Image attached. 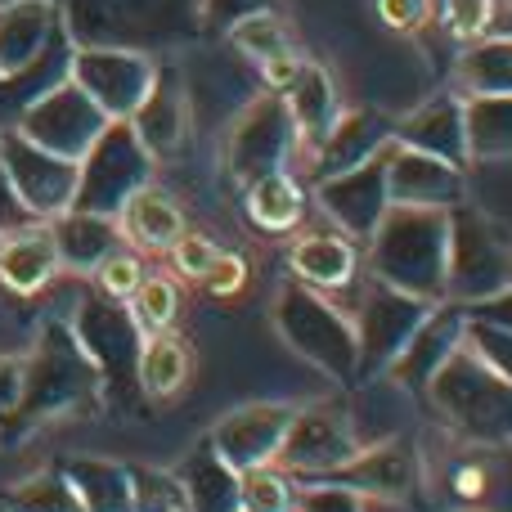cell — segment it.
Segmentation results:
<instances>
[{"label": "cell", "instance_id": "cell-6", "mask_svg": "<svg viewBox=\"0 0 512 512\" xmlns=\"http://www.w3.org/2000/svg\"><path fill=\"white\" fill-rule=\"evenodd\" d=\"M221 158H225V176L239 189L256 185L261 176H274V171H292V162L301 158V144L283 95L256 90L225 126Z\"/></svg>", "mask_w": 512, "mask_h": 512}, {"label": "cell", "instance_id": "cell-49", "mask_svg": "<svg viewBox=\"0 0 512 512\" xmlns=\"http://www.w3.org/2000/svg\"><path fill=\"white\" fill-rule=\"evenodd\" d=\"M364 512H427L414 499H364Z\"/></svg>", "mask_w": 512, "mask_h": 512}, {"label": "cell", "instance_id": "cell-43", "mask_svg": "<svg viewBox=\"0 0 512 512\" xmlns=\"http://www.w3.org/2000/svg\"><path fill=\"white\" fill-rule=\"evenodd\" d=\"M198 283H203V288L212 292V297H234V292L248 288V256H243V252H225V248H221V256L212 261V270H207Z\"/></svg>", "mask_w": 512, "mask_h": 512}, {"label": "cell", "instance_id": "cell-52", "mask_svg": "<svg viewBox=\"0 0 512 512\" xmlns=\"http://www.w3.org/2000/svg\"><path fill=\"white\" fill-rule=\"evenodd\" d=\"M239 512H243V508H239Z\"/></svg>", "mask_w": 512, "mask_h": 512}, {"label": "cell", "instance_id": "cell-5", "mask_svg": "<svg viewBox=\"0 0 512 512\" xmlns=\"http://www.w3.org/2000/svg\"><path fill=\"white\" fill-rule=\"evenodd\" d=\"M512 288V239L508 230L463 198L450 207V279L445 301L450 306H477L495 292Z\"/></svg>", "mask_w": 512, "mask_h": 512}, {"label": "cell", "instance_id": "cell-35", "mask_svg": "<svg viewBox=\"0 0 512 512\" xmlns=\"http://www.w3.org/2000/svg\"><path fill=\"white\" fill-rule=\"evenodd\" d=\"M297 504V477L283 472L279 463L239 472V508L243 512H292Z\"/></svg>", "mask_w": 512, "mask_h": 512}, {"label": "cell", "instance_id": "cell-36", "mask_svg": "<svg viewBox=\"0 0 512 512\" xmlns=\"http://www.w3.org/2000/svg\"><path fill=\"white\" fill-rule=\"evenodd\" d=\"M5 512H81L68 477H32L5 495Z\"/></svg>", "mask_w": 512, "mask_h": 512}, {"label": "cell", "instance_id": "cell-22", "mask_svg": "<svg viewBox=\"0 0 512 512\" xmlns=\"http://www.w3.org/2000/svg\"><path fill=\"white\" fill-rule=\"evenodd\" d=\"M283 104H288V117L297 126V144H301V158L333 131V122L342 117V95H337V81L333 72L324 68L319 59H301L297 77L288 81L283 90Z\"/></svg>", "mask_w": 512, "mask_h": 512}, {"label": "cell", "instance_id": "cell-23", "mask_svg": "<svg viewBox=\"0 0 512 512\" xmlns=\"http://www.w3.org/2000/svg\"><path fill=\"white\" fill-rule=\"evenodd\" d=\"M63 27L54 0H0V77L23 72Z\"/></svg>", "mask_w": 512, "mask_h": 512}, {"label": "cell", "instance_id": "cell-44", "mask_svg": "<svg viewBox=\"0 0 512 512\" xmlns=\"http://www.w3.org/2000/svg\"><path fill=\"white\" fill-rule=\"evenodd\" d=\"M297 512H364V499H355L351 490L337 486H301L297 481Z\"/></svg>", "mask_w": 512, "mask_h": 512}, {"label": "cell", "instance_id": "cell-30", "mask_svg": "<svg viewBox=\"0 0 512 512\" xmlns=\"http://www.w3.org/2000/svg\"><path fill=\"white\" fill-rule=\"evenodd\" d=\"M463 131H468V162H508L512 158V95L463 99Z\"/></svg>", "mask_w": 512, "mask_h": 512}, {"label": "cell", "instance_id": "cell-46", "mask_svg": "<svg viewBox=\"0 0 512 512\" xmlns=\"http://www.w3.org/2000/svg\"><path fill=\"white\" fill-rule=\"evenodd\" d=\"M23 382H27V364L14 355H0V414H14L23 405Z\"/></svg>", "mask_w": 512, "mask_h": 512}, {"label": "cell", "instance_id": "cell-28", "mask_svg": "<svg viewBox=\"0 0 512 512\" xmlns=\"http://www.w3.org/2000/svg\"><path fill=\"white\" fill-rule=\"evenodd\" d=\"M117 230H122L126 248H135V252H167L185 234V212H180V203L167 189L144 185L117 212Z\"/></svg>", "mask_w": 512, "mask_h": 512}, {"label": "cell", "instance_id": "cell-1", "mask_svg": "<svg viewBox=\"0 0 512 512\" xmlns=\"http://www.w3.org/2000/svg\"><path fill=\"white\" fill-rule=\"evenodd\" d=\"M387 288H400L418 301H445L450 279V212L441 207H387L378 230L369 234V265Z\"/></svg>", "mask_w": 512, "mask_h": 512}, {"label": "cell", "instance_id": "cell-32", "mask_svg": "<svg viewBox=\"0 0 512 512\" xmlns=\"http://www.w3.org/2000/svg\"><path fill=\"white\" fill-rule=\"evenodd\" d=\"M135 378H140L149 400H171L189 378V346L176 333H153L140 337L135 351Z\"/></svg>", "mask_w": 512, "mask_h": 512}, {"label": "cell", "instance_id": "cell-24", "mask_svg": "<svg viewBox=\"0 0 512 512\" xmlns=\"http://www.w3.org/2000/svg\"><path fill=\"white\" fill-rule=\"evenodd\" d=\"M45 225H50L54 252H59V270H72V274H95L117 248H126L113 216H95V212L68 207V212H59Z\"/></svg>", "mask_w": 512, "mask_h": 512}, {"label": "cell", "instance_id": "cell-50", "mask_svg": "<svg viewBox=\"0 0 512 512\" xmlns=\"http://www.w3.org/2000/svg\"><path fill=\"white\" fill-rule=\"evenodd\" d=\"M508 9H512V0H508Z\"/></svg>", "mask_w": 512, "mask_h": 512}, {"label": "cell", "instance_id": "cell-45", "mask_svg": "<svg viewBox=\"0 0 512 512\" xmlns=\"http://www.w3.org/2000/svg\"><path fill=\"white\" fill-rule=\"evenodd\" d=\"M301 59H306V50L297 45V50H283V54H274V59L256 63V86L270 90V95H283V90H288V81L297 77Z\"/></svg>", "mask_w": 512, "mask_h": 512}, {"label": "cell", "instance_id": "cell-19", "mask_svg": "<svg viewBox=\"0 0 512 512\" xmlns=\"http://www.w3.org/2000/svg\"><path fill=\"white\" fill-rule=\"evenodd\" d=\"M288 265H292V279L306 283L315 292H351L364 274V256H360V243L346 239L337 230H310V234H297L288 248Z\"/></svg>", "mask_w": 512, "mask_h": 512}, {"label": "cell", "instance_id": "cell-27", "mask_svg": "<svg viewBox=\"0 0 512 512\" xmlns=\"http://www.w3.org/2000/svg\"><path fill=\"white\" fill-rule=\"evenodd\" d=\"M450 90L459 99L512 95V32L463 41V50L454 54V68H450Z\"/></svg>", "mask_w": 512, "mask_h": 512}, {"label": "cell", "instance_id": "cell-15", "mask_svg": "<svg viewBox=\"0 0 512 512\" xmlns=\"http://www.w3.org/2000/svg\"><path fill=\"white\" fill-rule=\"evenodd\" d=\"M387 198H391V207H441V212H450V207H459L468 198V171L391 140L387 144Z\"/></svg>", "mask_w": 512, "mask_h": 512}, {"label": "cell", "instance_id": "cell-9", "mask_svg": "<svg viewBox=\"0 0 512 512\" xmlns=\"http://www.w3.org/2000/svg\"><path fill=\"white\" fill-rule=\"evenodd\" d=\"M355 328V351H360V378H378L387 364L405 351L414 328L432 315V301H418L400 288H387L369 274L360 283V306L346 310Z\"/></svg>", "mask_w": 512, "mask_h": 512}, {"label": "cell", "instance_id": "cell-41", "mask_svg": "<svg viewBox=\"0 0 512 512\" xmlns=\"http://www.w3.org/2000/svg\"><path fill=\"white\" fill-rule=\"evenodd\" d=\"M261 9H279V0H198V32L225 36L239 18L261 14Z\"/></svg>", "mask_w": 512, "mask_h": 512}, {"label": "cell", "instance_id": "cell-21", "mask_svg": "<svg viewBox=\"0 0 512 512\" xmlns=\"http://www.w3.org/2000/svg\"><path fill=\"white\" fill-rule=\"evenodd\" d=\"M396 144L418 153H432L441 162L468 171V131H463V99L454 90L423 99L418 108H409L405 117H396Z\"/></svg>", "mask_w": 512, "mask_h": 512}, {"label": "cell", "instance_id": "cell-48", "mask_svg": "<svg viewBox=\"0 0 512 512\" xmlns=\"http://www.w3.org/2000/svg\"><path fill=\"white\" fill-rule=\"evenodd\" d=\"M23 225H32V216H27V207L18 203V194L9 189L5 171H0V234L9 230H23Z\"/></svg>", "mask_w": 512, "mask_h": 512}, {"label": "cell", "instance_id": "cell-10", "mask_svg": "<svg viewBox=\"0 0 512 512\" xmlns=\"http://www.w3.org/2000/svg\"><path fill=\"white\" fill-rule=\"evenodd\" d=\"M104 126H108V117L90 104V95L72 77L54 81L50 90H41V95L14 117V131H23L32 144H41V149L59 153V158H68V162L86 158V149L104 135Z\"/></svg>", "mask_w": 512, "mask_h": 512}, {"label": "cell", "instance_id": "cell-13", "mask_svg": "<svg viewBox=\"0 0 512 512\" xmlns=\"http://www.w3.org/2000/svg\"><path fill=\"white\" fill-rule=\"evenodd\" d=\"M360 432H355L351 414L337 405H306L292 414L288 432H283V445L274 454L283 472H292L297 481L324 477V472L342 468L355 450H360Z\"/></svg>", "mask_w": 512, "mask_h": 512}, {"label": "cell", "instance_id": "cell-7", "mask_svg": "<svg viewBox=\"0 0 512 512\" xmlns=\"http://www.w3.org/2000/svg\"><path fill=\"white\" fill-rule=\"evenodd\" d=\"M153 176H158V158L140 144L131 122H108L104 135L77 162V198H72V207L117 221L126 198L140 194L144 185H153Z\"/></svg>", "mask_w": 512, "mask_h": 512}, {"label": "cell", "instance_id": "cell-40", "mask_svg": "<svg viewBox=\"0 0 512 512\" xmlns=\"http://www.w3.org/2000/svg\"><path fill=\"white\" fill-rule=\"evenodd\" d=\"M167 256H171V270L180 274V279H203L207 270H212V261L221 256V243L216 239H207V234H198V230H185L176 243L167 248Z\"/></svg>", "mask_w": 512, "mask_h": 512}, {"label": "cell", "instance_id": "cell-25", "mask_svg": "<svg viewBox=\"0 0 512 512\" xmlns=\"http://www.w3.org/2000/svg\"><path fill=\"white\" fill-rule=\"evenodd\" d=\"M59 274V252H54L50 225L32 221L23 230L0 234V283L18 297H36L41 288H50V279Z\"/></svg>", "mask_w": 512, "mask_h": 512}, {"label": "cell", "instance_id": "cell-42", "mask_svg": "<svg viewBox=\"0 0 512 512\" xmlns=\"http://www.w3.org/2000/svg\"><path fill=\"white\" fill-rule=\"evenodd\" d=\"M373 9H378V23L400 36H414L432 23V0H373Z\"/></svg>", "mask_w": 512, "mask_h": 512}, {"label": "cell", "instance_id": "cell-47", "mask_svg": "<svg viewBox=\"0 0 512 512\" xmlns=\"http://www.w3.org/2000/svg\"><path fill=\"white\" fill-rule=\"evenodd\" d=\"M468 319H481V324H495L504 328V333H512V288L495 292L490 301H477V306H459Z\"/></svg>", "mask_w": 512, "mask_h": 512}, {"label": "cell", "instance_id": "cell-12", "mask_svg": "<svg viewBox=\"0 0 512 512\" xmlns=\"http://www.w3.org/2000/svg\"><path fill=\"white\" fill-rule=\"evenodd\" d=\"M301 486H337L355 499H418L427 490L423 454L405 441H369L342 463V468L310 477Z\"/></svg>", "mask_w": 512, "mask_h": 512}, {"label": "cell", "instance_id": "cell-33", "mask_svg": "<svg viewBox=\"0 0 512 512\" xmlns=\"http://www.w3.org/2000/svg\"><path fill=\"white\" fill-rule=\"evenodd\" d=\"M221 41H230V50L239 54V59H248L252 68L283 50H297V36H292V23L283 18V9H261V14L239 18Z\"/></svg>", "mask_w": 512, "mask_h": 512}, {"label": "cell", "instance_id": "cell-39", "mask_svg": "<svg viewBox=\"0 0 512 512\" xmlns=\"http://www.w3.org/2000/svg\"><path fill=\"white\" fill-rule=\"evenodd\" d=\"M463 319H468V315H463ZM463 342H468L472 351H477L481 360L499 373V378L512 382V333H504V328H495V324H481V319H468Z\"/></svg>", "mask_w": 512, "mask_h": 512}, {"label": "cell", "instance_id": "cell-38", "mask_svg": "<svg viewBox=\"0 0 512 512\" xmlns=\"http://www.w3.org/2000/svg\"><path fill=\"white\" fill-rule=\"evenodd\" d=\"M144 274H149V270H144V256L140 252H135V248H117L95 270V283H99V292H104L108 301H131V292L140 288Z\"/></svg>", "mask_w": 512, "mask_h": 512}, {"label": "cell", "instance_id": "cell-8", "mask_svg": "<svg viewBox=\"0 0 512 512\" xmlns=\"http://www.w3.org/2000/svg\"><path fill=\"white\" fill-rule=\"evenodd\" d=\"M68 77L86 90L108 122H126L158 81V59L126 45H72Z\"/></svg>", "mask_w": 512, "mask_h": 512}, {"label": "cell", "instance_id": "cell-31", "mask_svg": "<svg viewBox=\"0 0 512 512\" xmlns=\"http://www.w3.org/2000/svg\"><path fill=\"white\" fill-rule=\"evenodd\" d=\"M63 477L77 490L81 512H135V472L122 463L77 459Z\"/></svg>", "mask_w": 512, "mask_h": 512}, {"label": "cell", "instance_id": "cell-20", "mask_svg": "<svg viewBox=\"0 0 512 512\" xmlns=\"http://www.w3.org/2000/svg\"><path fill=\"white\" fill-rule=\"evenodd\" d=\"M126 122H131V131L140 135V144L158 162L162 158H176V153L185 149L189 122H194L185 77H180V72H162V63H158V81H153V90L144 95V104L135 108Z\"/></svg>", "mask_w": 512, "mask_h": 512}, {"label": "cell", "instance_id": "cell-16", "mask_svg": "<svg viewBox=\"0 0 512 512\" xmlns=\"http://www.w3.org/2000/svg\"><path fill=\"white\" fill-rule=\"evenodd\" d=\"M391 140H396V117H391L387 108H369V104L342 108L333 131L306 153L310 180L342 176V171H351V167H364V162L378 158Z\"/></svg>", "mask_w": 512, "mask_h": 512}, {"label": "cell", "instance_id": "cell-26", "mask_svg": "<svg viewBox=\"0 0 512 512\" xmlns=\"http://www.w3.org/2000/svg\"><path fill=\"white\" fill-rule=\"evenodd\" d=\"M171 477H176L180 508L185 512H239V472L207 441L198 450H189Z\"/></svg>", "mask_w": 512, "mask_h": 512}, {"label": "cell", "instance_id": "cell-3", "mask_svg": "<svg viewBox=\"0 0 512 512\" xmlns=\"http://www.w3.org/2000/svg\"><path fill=\"white\" fill-rule=\"evenodd\" d=\"M63 18V32L72 45H149L194 41L198 36V0H54Z\"/></svg>", "mask_w": 512, "mask_h": 512}, {"label": "cell", "instance_id": "cell-17", "mask_svg": "<svg viewBox=\"0 0 512 512\" xmlns=\"http://www.w3.org/2000/svg\"><path fill=\"white\" fill-rule=\"evenodd\" d=\"M292 414H297V405H243L212 427L207 445H212L234 472L261 468V463H274Z\"/></svg>", "mask_w": 512, "mask_h": 512}, {"label": "cell", "instance_id": "cell-4", "mask_svg": "<svg viewBox=\"0 0 512 512\" xmlns=\"http://www.w3.org/2000/svg\"><path fill=\"white\" fill-rule=\"evenodd\" d=\"M270 324H274V333L306 364H315L319 373H328V378H337V382L360 378V351H355L351 315H346L342 301H333L328 292H315V288H306V283L288 279L270 306Z\"/></svg>", "mask_w": 512, "mask_h": 512}, {"label": "cell", "instance_id": "cell-2", "mask_svg": "<svg viewBox=\"0 0 512 512\" xmlns=\"http://www.w3.org/2000/svg\"><path fill=\"white\" fill-rule=\"evenodd\" d=\"M423 396L432 400L454 445H477V450L512 445V382L499 378L468 342H459V351L432 373Z\"/></svg>", "mask_w": 512, "mask_h": 512}, {"label": "cell", "instance_id": "cell-14", "mask_svg": "<svg viewBox=\"0 0 512 512\" xmlns=\"http://www.w3.org/2000/svg\"><path fill=\"white\" fill-rule=\"evenodd\" d=\"M315 203L319 212L333 221L337 234L355 243H369V234L378 230V221L387 216V149L378 158H369L364 167H351L342 176L315 180Z\"/></svg>", "mask_w": 512, "mask_h": 512}, {"label": "cell", "instance_id": "cell-18", "mask_svg": "<svg viewBox=\"0 0 512 512\" xmlns=\"http://www.w3.org/2000/svg\"><path fill=\"white\" fill-rule=\"evenodd\" d=\"M463 328H468V319H463L459 306H450V301L432 306V315H427L423 324L414 328V337L405 342V351H400L396 360L387 364V378L396 382L400 391H414V396H423V387L432 382V373L441 369V364L450 360L454 351H459Z\"/></svg>", "mask_w": 512, "mask_h": 512}, {"label": "cell", "instance_id": "cell-11", "mask_svg": "<svg viewBox=\"0 0 512 512\" xmlns=\"http://www.w3.org/2000/svg\"><path fill=\"white\" fill-rule=\"evenodd\" d=\"M0 171H5L9 189L18 194V203L27 207L32 221H54L77 198V162L32 144L14 126L0 131Z\"/></svg>", "mask_w": 512, "mask_h": 512}, {"label": "cell", "instance_id": "cell-51", "mask_svg": "<svg viewBox=\"0 0 512 512\" xmlns=\"http://www.w3.org/2000/svg\"><path fill=\"white\" fill-rule=\"evenodd\" d=\"M292 512H297V508H292Z\"/></svg>", "mask_w": 512, "mask_h": 512}, {"label": "cell", "instance_id": "cell-29", "mask_svg": "<svg viewBox=\"0 0 512 512\" xmlns=\"http://www.w3.org/2000/svg\"><path fill=\"white\" fill-rule=\"evenodd\" d=\"M243 207H248V221L265 234H292L306 221V189L292 171H274L261 176L256 185L243 189Z\"/></svg>", "mask_w": 512, "mask_h": 512}, {"label": "cell", "instance_id": "cell-34", "mask_svg": "<svg viewBox=\"0 0 512 512\" xmlns=\"http://www.w3.org/2000/svg\"><path fill=\"white\" fill-rule=\"evenodd\" d=\"M126 315H131L140 337L171 333V324H176V315H180V283L171 279V274H144L140 288L126 301Z\"/></svg>", "mask_w": 512, "mask_h": 512}, {"label": "cell", "instance_id": "cell-37", "mask_svg": "<svg viewBox=\"0 0 512 512\" xmlns=\"http://www.w3.org/2000/svg\"><path fill=\"white\" fill-rule=\"evenodd\" d=\"M495 0H441L436 18H441V32L450 41H472V36H486L495 23Z\"/></svg>", "mask_w": 512, "mask_h": 512}]
</instances>
